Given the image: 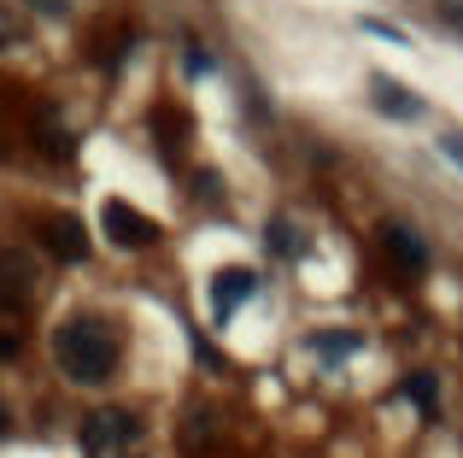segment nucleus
Wrapping results in <instances>:
<instances>
[{
    "label": "nucleus",
    "mask_w": 463,
    "mask_h": 458,
    "mask_svg": "<svg viewBox=\"0 0 463 458\" xmlns=\"http://www.w3.org/2000/svg\"><path fill=\"white\" fill-rule=\"evenodd\" d=\"M42 235H47V253H59L65 264L89 259V235H82V224H77V218H47V224H42Z\"/></svg>",
    "instance_id": "6"
},
{
    "label": "nucleus",
    "mask_w": 463,
    "mask_h": 458,
    "mask_svg": "<svg viewBox=\"0 0 463 458\" xmlns=\"http://www.w3.org/2000/svg\"><path fill=\"white\" fill-rule=\"evenodd\" d=\"M440 148H446V159H452V165H463V136H446Z\"/></svg>",
    "instance_id": "11"
},
{
    "label": "nucleus",
    "mask_w": 463,
    "mask_h": 458,
    "mask_svg": "<svg viewBox=\"0 0 463 458\" xmlns=\"http://www.w3.org/2000/svg\"><path fill=\"white\" fill-rule=\"evenodd\" d=\"M375 106H382L387 118H417V112H422L417 94H405L399 82H387V77H375Z\"/></svg>",
    "instance_id": "8"
},
{
    "label": "nucleus",
    "mask_w": 463,
    "mask_h": 458,
    "mask_svg": "<svg viewBox=\"0 0 463 458\" xmlns=\"http://www.w3.org/2000/svg\"><path fill=\"white\" fill-rule=\"evenodd\" d=\"M100 224H106V235H112L118 247H153V241H158V224L141 218L136 206H124V200H106Z\"/></svg>",
    "instance_id": "2"
},
{
    "label": "nucleus",
    "mask_w": 463,
    "mask_h": 458,
    "mask_svg": "<svg viewBox=\"0 0 463 458\" xmlns=\"http://www.w3.org/2000/svg\"><path fill=\"white\" fill-rule=\"evenodd\" d=\"M129 435H136V424H129L124 412H94V417H89V429H82V441H89V453H94V458H106V453L118 447V441H129Z\"/></svg>",
    "instance_id": "5"
},
{
    "label": "nucleus",
    "mask_w": 463,
    "mask_h": 458,
    "mask_svg": "<svg viewBox=\"0 0 463 458\" xmlns=\"http://www.w3.org/2000/svg\"><path fill=\"white\" fill-rule=\"evenodd\" d=\"M317 353H328V358H340V353H352V347H358V335H317Z\"/></svg>",
    "instance_id": "10"
},
{
    "label": "nucleus",
    "mask_w": 463,
    "mask_h": 458,
    "mask_svg": "<svg viewBox=\"0 0 463 458\" xmlns=\"http://www.w3.org/2000/svg\"><path fill=\"white\" fill-rule=\"evenodd\" d=\"M382 247H387V259H393L405 276L429 271V241H422L411 224H382Z\"/></svg>",
    "instance_id": "3"
},
{
    "label": "nucleus",
    "mask_w": 463,
    "mask_h": 458,
    "mask_svg": "<svg viewBox=\"0 0 463 458\" xmlns=\"http://www.w3.org/2000/svg\"><path fill=\"white\" fill-rule=\"evenodd\" d=\"M405 400H417V412H422V417H434V377H429V370L405 377Z\"/></svg>",
    "instance_id": "9"
},
{
    "label": "nucleus",
    "mask_w": 463,
    "mask_h": 458,
    "mask_svg": "<svg viewBox=\"0 0 463 458\" xmlns=\"http://www.w3.org/2000/svg\"><path fill=\"white\" fill-rule=\"evenodd\" d=\"M6 424H12V417H6V406H0V435H6Z\"/></svg>",
    "instance_id": "12"
},
{
    "label": "nucleus",
    "mask_w": 463,
    "mask_h": 458,
    "mask_svg": "<svg viewBox=\"0 0 463 458\" xmlns=\"http://www.w3.org/2000/svg\"><path fill=\"white\" fill-rule=\"evenodd\" d=\"M53 358L82 388H100L118 370V347H112V335H106V323H94V318H71L65 329L53 335Z\"/></svg>",
    "instance_id": "1"
},
{
    "label": "nucleus",
    "mask_w": 463,
    "mask_h": 458,
    "mask_svg": "<svg viewBox=\"0 0 463 458\" xmlns=\"http://www.w3.org/2000/svg\"><path fill=\"white\" fill-rule=\"evenodd\" d=\"M35 300V264L24 253H0V306H30Z\"/></svg>",
    "instance_id": "4"
},
{
    "label": "nucleus",
    "mask_w": 463,
    "mask_h": 458,
    "mask_svg": "<svg viewBox=\"0 0 463 458\" xmlns=\"http://www.w3.org/2000/svg\"><path fill=\"white\" fill-rule=\"evenodd\" d=\"M0 47H6V30H0Z\"/></svg>",
    "instance_id": "13"
},
{
    "label": "nucleus",
    "mask_w": 463,
    "mask_h": 458,
    "mask_svg": "<svg viewBox=\"0 0 463 458\" xmlns=\"http://www.w3.org/2000/svg\"><path fill=\"white\" fill-rule=\"evenodd\" d=\"M252 288H259V282H252V271H229V276H217V288H212V318H217V323L235 318V306L252 294Z\"/></svg>",
    "instance_id": "7"
}]
</instances>
